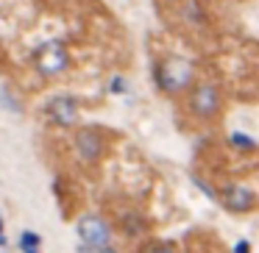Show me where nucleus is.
<instances>
[{"mask_svg": "<svg viewBox=\"0 0 259 253\" xmlns=\"http://www.w3.org/2000/svg\"><path fill=\"white\" fill-rule=\"evenodd\" d=\"M156 81L164 92L176 95V92L187 89V86L192 84V64L187 62V59H179V56L164 59L156 67Z\"/></svg>", "mask_w": 259, "mask_h": 253, "instance_id": "nucleus-1", "label": "nucleus"}, {"mask_svg": "<svg viewBox=\"0 0 259 253\" xmlns=\"http://www.w3.org/2000/svg\"><path fill=\"white\" fill-rule=\"evenodd\" d=\"M70 64V56L67 50H64V45H59V42H48V45H42V50L36 53V70H39L45 78H53V75L64 73Z\"/></svg>", "mask_w": 259, "mask_h": 253, "instance_id": "nucleus-2", "label": "nucleus"}, {"mask_svg": "<svg viewBox=\"0 0 259 253\" xmlns=\"http://www.w3.org/2000/svg\"><path fill=\"white\" fill-rule=\"evenodd\" d=\"M78 236L84 245L90 247H106L109 239H112V231H109V223L98 214H87V217L78 220Z\"/></svg>", "mask_w": 259, "mask_h": 253, "instance_id": "nucleus-3", "label": "nucleus"}, {"mask_svg": "<svg viewBox=\"0 0 259 253\" xmlns=\"http://www.w3.org/2000/svg\"><path fill=\"white\" fill-rule=\"evenodd\" d=\"M190 109L192 114H198L201 120H209L220 112V92L214 84H201L195 86V92L190 95Z\"/></svg>", "mask_w": 259, "mask_h": 253, "instance_id": "nucleus-4", "label": "nucleus"}, {"mask_svg": "<svg viewBox=\"0 0 259 253\" xmlns=\"http://www.w3.org/2000/svg\"><path fill=\"white\" fill-rule=\"evenodd\" d=\"M103 136H101V131H95V128H81L78 131V136H75V153H78V159L81 162H87V164H95L98 159L103 156Z\"/></svg>", "mask_w": 259, "mask_h": 253, "instance_id": "nucleus-5", "label": "nucleus"}, {"mask_svg": "<svg viewBox=\"0 0 259 253\" xmlns=\"http://www.w3.org/2000/svg\"><path fill=\"white\" fill-rule=\"evenodd\" d=\"M48 114H51V120L56 125H75L78 123V103H75V97H53L51 103H48Z\"/></svg>", "mask_w": 259, "mask_h": 253, "instance_id": "nucleus-6", "label": "nucleus"}, {"mask_svg": "<svg viewBox=\"0 0 259 253\" xmlns=\"http://www.w3.org/2000/svg\"><path fill=\"white\" fill-rule=\"evenodd\" d=\"M223 206L229 212H237V214L253 212L256 209V192L248 189V186H229L223 192Z\"/></svg>", "mask_w": 259, "mask_h": 253, "instance_id": "nucleus-7", "label": "nucleus"}, {"mask_svg": "<svg viewBox=\"0 0 259 253\" xmlns=\"http://www.w3.org/2000/svg\"><path fill=\"white\" fill-rule=\"evenodd\" d=\"M229 142L237 147V150H242V153H253V150H256V139L248 136V134H242V131H234V134L229 136Z\"/></svg>", "mask_w": 259, "mask_h": 253, "instance_id": "nucleus-8", "label": "nucleus"}, {"mask_svg": "<svg viewBox=\"0 0 259 253\" xmlns=\"http://www.w3.org/2000/svg\"><path fill=\"white\" fill-rule=\"evenodd\" d=\"M20 250L23 253H39V234L23 231V236H20Z\"/></svg>", "mask_w": 259, "mask_h": 253, "instance_id": "nucleus-9", "label": "nucleus"}, {"mask_svg": "<svg viewBox=\"0 0 259 253\" xmlns=\"http://www.w3.org/2000/svg\"><path fill=\"white\" fill-rule=\"evenodd\" d=\"M187 12H190V14H187L190 20H195V23H203V14H201V9H198L195 0H187Z\"/></svg>", "mask_w": 259, "mask_h": 253, "instance_id": "nucleus-10", "label": "nucleus"}, {"mask_svg": "<svg viewBox=\"0 0 259 253\" xmlns=\"http://www.w3.org/2000/svg\"><path fill=\"white\" fill-rule=\"evenodd\" d=\"M3 103H6V109H9V112H20L17 100H12V95H9L6 89H3Z\"/></svg>", "mask_w": 259, "mask_h": 253, "instance_id": "nucleus-11", "label": "nucleus"}, {"mask_svg": "<svg viewBox=\"0 0 259 253\" xmlns=\"http://www.w3.org/2000/svg\"><path fill=\"white\" fill-rule=\"evenodd\" d=\"M234 253H251V242H248V239H240V242L234 245Z\"/></svg>", "mask_w": 259, "mask_h": 253, "instance_id": "nucleus-12", "label": "nucleus"}, {"mask_svg": "<svg viewBox=\"0 0 259 253\" xmlns=\"http://www.w3.org/2000/svg\"><path fill=\"white\" fill-rule=\"evenodd\" d=\"M112 92H114V95H123V92H125L123 78H114V81H112Z\"/></svg>", "mask_w": 259, "mask_h": 253, "instance_id": "nucleus-13", "label": "nucleus"}, {"mask_svg": "<svg viewBox=\"0 0 259 253\" xmlns=\"http://www.w3.org/2000/svg\"><path fill=\"white\" fill-rule=\"evenodd\" d=\"M148 253H173V250H170L167 245H153V247H151V250H148Z\"/></svg>", "mask_w": 259, "mask_h": 253, "instance_id": "nucleus-14", "label": "nucleus"}, {"mask_svg": "<svg viewBox=\"0 0 259 253\" xmlns=\"http://www.w3.org/2000/svg\"><path fill=\"white\" fill-rule=\"evenodd\" d=\"M6 245V236H3V220H0V247Z\"/></svg>", "mask_w": 259, "mask_h": 253, "instance_id": "nucleus-15", "label": "nucleus"}, {"mask_svg": "<svg viewBox=\"0 0 259 253\" xmlns=\"http://www.w3.org/2000/svg\"><path fill=\"white\" fill-rule=\"evenodd\" d=\"M95 253H117V250H112V247H109V245H106V247H98V250H95Z\"/></svg>", "mask_w": 259, "mask_h": 253, "instance_id": "nucleus-16", "label": "nucleus"}]
</instances>
